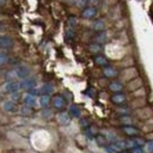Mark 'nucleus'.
<instances>
[{
    "label": "nucleus",
    "mask_w": 153,
    "mask_h": 153,
    "mask_svg": "<svg viewBox=\"0 0 153 153\" xmlns=\"http://www.w3.org/2000/svg\"><path fill=\"white\" fill-rule=\"evenodd\" d=\"M121 123L124 124V126H126V125H131V124H132V120H131L130 117L123 115V117H121Z\"/></svg>",
    "instance_id": "24"
},
{
    "label": "nucleus",
    "mask_w": 153,
    "mask_h": 153,
    "mask_svg": "<svg viewBox=\"0 0 153 153\" xmlns=\"http://www.w3.org/2000/svg\"><path fill=\"white\" fill-rule=\"evenodd\" d=\"M50 101H51V98H50V96H47V94H42V96L40 97V100H39L41 107H47L48 104H50Z\"/></svg>",
    "instance_id": "17"
},
{
    "label": "nucleus",
    "mask_w": 153,
    "mask_h": 153,
    "mask_svg": "<svg viewBox=\"0 0 153 153\" xmlns=\"http://www.w3.org/2000/svg\"><path fill=\"white\" fill-rule=\"evenodd\" d=\"M90 50H91V52L97 53V52H99V51L101 50V46H100L99 44H92V45L90 46Z\"/></svg>",
    "instance_id": "25"
},
{
    "label": "nucleus",
    "mask_w": 153,
    "mask_h": 153,
    "mask_svg": "<svg viewBox=\"0 0 153 153\" xmlns=\"http://www.w3.org/2000/svg\"><path fill=\"white\" fill-rule=\"evenodd\" d=\"M80 125H81V127H82V128H88L90 123H88V120H87V119H81V120H80Z\"/></svg>",
    "instance_id": "27"
},
{
    "label": "nucleus",
    "mask_w": 153,
    "mask_h": 153,
    "mask_svg": "<svg viewBox=\"0 0 153 153\" xmlns=\"http://www.w3.org/2000/svg\"><path fill=\"white\" fill-rule=\"evenodd\" d=\"M36 85H37V80L34 79V78H26V79H24L21 82H20V88H22V90H32V88H34L36 87Z\"/></svg>",
    "instance_id": "2"
},
{
    "label": "nucleus",
    "mask_w": 153,
    "mask_h": 153,
    "mask_svg": "<svg viewBox=\"0 0 153 153\" xmlns=\"http://www.w3.org/2000/svg\"><path fill=\"white\" fill-rule=\"evenodd\" d=\"M68 25H70V27H74L76 25V18H70V19H68Z\"/></svg>",
    "instance_id": "31"
},
{
    "label": "nucleus",
    "mask_w": 153,
    "mask_h": 153,
    "mask_svg": "<svg viewBox=\"0 0 153 153\" xmlns=\"http://www.w3.org/2000/svg\"><path fill=\"white\" fill-rule=\"evenodd\" d=\"M10 62V57L7 53H0V66H4Z\"/></svg>",
    "instance_id": "20"
},
{
    "label": "nucleus",
    "mask_w": 153,
    "mask_h": 153,
    "mask_svg": "<svg viewBox=\"0 0 153 153\" xmlns=\"http://www.w3.org/2000/svg\"><path fill=\"white\" fill-rule=\"evenodd\" d=\"M96 141H97V144H98L99 146H101V147H106V146H107V143H108V140H107L106 137H104V135H97Z\"/></svg>",
    "instance_id": "16"
},
{
    "label": "nucleus",
    "mask_w": 153,
    "mask_h": 153,
    "mask_svg": "<svg viewBox=\"0 0 153 153\" xmlns=\"http://www.w3.org/2000/svg\"><path fill=\"white\" fill-rule=\"evenodd\" d=\"M70 114L72 115V117H74V118H79V117L81 115V111H80L79 106H76V105H71V106H70Z\"/></svg>",
    "instance_id": "14"
},
{
    "label": "nucleus",
    "mask_w": 153,
    "mask_h": 153,
    "mask_svg": "<svg viewBox=\"0 0 153 153\" xmlns=\"http://www.w3.org/2000/svg\"><path fill=\"white\" fill-rule=\"evenodd\" d=\"M123 131L127 134V135H130V137H133V135H137V134L139 133V131H138L134 126H132V125L123 126Z\"/></svg>",
    "instance_id": "10"
},
{
    "label": "nucleus",
    "mask_w": 153,
    "mask_h": 153,
    "mask_svg": "<svg viewBox=\"0 0 153 153\" xmlns=\"http://www.w3.org/2000/svg\"><path fill=\"white\" fill-rule=\"evenodd\" d=\"M4 110L6 112H16L17 111V105L12 100H7L4 102Z\"/></svg>",
    "instance_id": "9"
},
{
    "label": "nucleus",
    "mask_w": 153,
    "mask_h": 153,
    "mask_svg": "<svg viewBox=\"0 0 153 153\" xmlns=\"http://www.w3.org/2000/svg\"><path fill=\"white\" fill-rule=\"evenodd\" d=\"M12 99H13V100H18V99H19V93H18V92H17V93H13V94H12Z\"/></svg>",
    "instance_id": "33"
},
{
    "label": "nucleus",
    "mask_w": 153,
    "mask_h": 153,
    "mask_svg": "<svg viewBox=\"0 0 153 153\" xmlns=\"http://www.w3.org/2000/svg\"><path fill=\"white\" fill-rule=\"evenodd\" d=\"M14 41L13 39L6 36H0V48H11L13 47Z\"/></svg>",
    "instance_id": "4"
},
{
    "label": "nucleus",
    "mask_w": 153,
    "mask_h": 153,
    "mask_svg": "<svg viewBox=\"0 0 153 153\" xmlns=\"http://www.w3.org/2000/svg\"><path fill=\"white\" fill-rule=\"evenodd\" d=\"M42 115L45 117V119H50L52 117V111L51 110H44L42 111Z\"/></svg>",
    "instance_id": "28"
},
{
    "label": "nucleus",
    "mask_w": 153,
    "mask_h": 153,
    "mask_svg": "<svg viewBox=\"0 0 153 153\" xmlns=\"http://www.w3.org/2000/svg\"><path fill=\"white\" fill-rule=\"evenodd\" d=\"M106 39H107V37H106V33H104V32H101V33H99L98 36H97V44H102V42H105L106 41Z\"/></svg>",
    "instance_id": "22"
},
{
    "label": "nucleus",
    "mask_w": 153,
    "mask_h": 153,
    "mask_svg": "<svg viewBox=\"0 0 153 153\" xmlns=\"http://www.w3.org/2000/svg\"><path fill=\"white\" fill-rule=\"evenodd\" d=\"M14 72H16V74H17V76H18V78L26 79L27 76H30L31 70H30V67H27V66H25V65H19L18 67H16Z\"/></svg>",
    "instance_id": "1"
},
{
    "label": "nucleus",
    "mask_w": 153,
    "mask_h": 153,
    "mask_svg": "<svg viewBox=\"0 0 153 153\" xmlns=\"http://www.w3.org/2000/svg\"><path fill=\"white\" fill-rule=\"evenodd\" d=\"M2 30H4V26H2L1 24H0V31H2Z\"/></svg>",
    "instance_id": "35"
},
{
    "label": "nucleus",
    "mask_w": 153,
    "mask_h": 153,
    "mask_svg": "<svg viewBox=\"0 0 153 153\" xmlns=\"http://www.w3.org/2000/svg\"><path fill=\"white\" fill-rule=\"evenodd\" d=\"M81 16H82V18H85V19H92V18H94L97 16V10L94 7H87V8H85V10L82 11Z\"/></svg>",
    "instance_id": "6"
},
{
    "label": "nucleus",
    "mask_w": 153,
    "mask_h": 153,
    "mask_svg": "<svg viewBox=\"0 0 153 153\" xmlns=\"http://www.w3.org/2000/svg\"><path fill=\"white\" fill-rule=\"evenodd\" d=\"M19 90H20V84L17 82V81H8V82L5 85V91H6L7 93L13 94V93L19 92Z\"/></svg>",
    "instance_id": "3"
},
{
    "label": "nucleus",
    "mask_w": 153,
    "mask_h": 153,
    "mask_svg": "<svg viewBox=\"0 0 153 153\" xmlns=\"http://www.w3.org/2000/svg\"><path fill=\"white\" fill-rule=\"evenodd\" d=\"M20 113L22 115H31L33 113V111H32V107H28V106H22L21 108H20Z\"/></svg>",
    "instance_id": "21"
},
{
    "label": "nucleus",
    "mask_w": 153,
    "mask_h": 153,
    "mask_svg": "<svg viewBox=\"0 0 153 153\" xmlns=\"http://www.w3.org/2000/svg\"><path fill=\"white\" fill-rule=\"evenodd\" d=\"M117 74H118V71L115 70L114 67L107 66V67L104 68V76L106 78H114V76H117Z\"/></svg>",
    "instance_id": "12"
},
{
    "label": "nucleus",
    "mask_w": 153,
    "mask_h": 153,
    "mask_svg": "<svg viewBox=\"0 0 153 153\" xmlns=\"http://www.w3.org/2000/svg\"><path fill=\"white\" fill-rule=\"evenodd\" d=\"M145 152L146 153H153V140L149 141L145 144Z\"/></svg>",
    "instance_id": "23"
},
{
    "label": "nucleus",
    "mask_w": 153,
    "mask_h": 153,
    "mask_svg": "<svg viewBox=\"0 0 153 153\" xmlns=\"http://www.w3.org/2000/svg\"><path fill=\"white\" fill-rule=\"evenodd\" d=\"M93 28L98 31V32H101V31H104L105 30V22H104V20L99 19V20H96L94 22H93Z\"/></svg>",
    "instance_id": "15"
},
{
    "label": "nucleus",
    "mask_w": 153,
    "mask_h": 153,
    "mask_svg": "<svg viewBox=\"0 0 153 153\" xmlns=\"http://www.w3.org/2000/svg\"><path fill=\"white\" fill-rule=\"evenodd\" d=\"M76 5L78 7H84L87 5V0H76Z\"/></svg>",
    "instance_id": "29"
},
{
    "label": "nucleus",
    "mask_w": 153,
    "mask_h": 153,
    "mask_svg": "<svg viewBox=\"0 0 153 153\" xmlns=\"http://www.w3.org/2000/svg\"><path fill=\"white\" fill-rule=\"evenodd\" d=\"M111 100H112V102H114L117 105H121V104H124L126 101V96H124L121 93H117L114 96H112Z\"/></svg>",
    "instance_id": "11"
},
{
    "label": "nucleus",
    "mask_w": 153,
    "mask_h": 153,
    "mask_svg": "<svg viewBox=\"0 0 153 153\" xmlns=\"http://www.w3.org/2000/svg\"><path fill=\"white\" fill-rule=\"evenodd\" d=\"M99 2V0H87V4L90 5H97Z\"/></svg>",
    "instance_id": "32"
},
{
    "label": "nucleus",
    "mask_w": 153,
    "mask_h": 153,
    "mask_svg": "<svg viewBox=\"0 0 153 153\" xmlns=\"http://www.w3.org/2000/svg\"><path fill=\"white\" fill-rule=\"evenodd\" d=\"M57 118H58V121H59L60 125H68L70 121H71V117H70L68 113H66V112H61V113H59Z\"/></svg>",
    "instance_id": "7"
},
{
    "label": "nucleus",
    "mask_w": 153,
    "mask_h": 153,
    "mask_svg": "<svg viewBox=\"0 0 153 153\" xmlns=\"http://www.w3.org/2000/svg\"><path fill=\"white\" fill-rule=\"evenodd\" d=\"M133 143H134V145H135V147H137V146L141 147V146H144V145H145V141H144L143 139H139V138H134Z\"/></svg>",
    "instance_id": "26"
},
{
    "label": "nucleus",
    "mask_w": 153,
    "mask_h": 153,
    "mask_svg": "<svg viewBox=\"0 0 153 153\" xmlns=\"http://www.w3.org/2000/svg\"><path fill=\"white\" fill-rule=\"evenodd\" d=\"M108 87H110V90H111L112 92H117V93H118V92H120V91L123 90L124 86H123V84L119 82V81H112Z\"/></svg>",
    "instance_id": "13"
},
{
    "label": "nucleus",
    "mask_w": 153,
    "mask_h": 153,
    "mask_svg": "<svg viewBox=\"0 0 153 153\" xmlns=\"http://www.w3.org/2000/svg\"><path fill=\"white\" fill-rule=\"evenodd\" d=\"M7 2V0H0V6H4Z\"/></svg>",
    "instance_id": "34"
},
{
    "label": "nucleus",
    "mask_w": 153,
    "mask_h": 153,
    "mask_svg": "<svg viewBox=\"0 0 153 153\" xmlns=\"http://www.w3.org/2000/svg\"><path fill=\"white\" fill-rule=\"evenodd\" d=\"M144 152H145L144 149H143V147H139V146L132 149V153H144Z\"/></svg>",
    "instance_id": "30"
},
{
    "label": "nucleus",
    "mask_w": 153,
    "mask_h": 153,
    "mask_svg": "<svg viewBox=\"0 0 153 153\" xmlns=\"http://www.w3.org/2000/svg\"><path fill=\"white\" fill-rule=\"evenodd\" d=\"M41 92L48 96L50 93H52V92H53V86H52L51 84H45V85L41 87Z\"/></svg>",
    "instance_id": "19"
},
{
    "label": "nucleus",
    "mask_w": 153,
    "mask_h": 153,
    "mask_svg": "<svg viewBox=\"0 0 153 153\" xmlns=\"http://www.w3.org/2000/svg\"><path fill=\"white\" fill-rule=\"evenodd\" d=\"M53 106L57 108V110H62L66 105V100L64 99V97L61 96H56L53 98Z\"/></svg>",
    "instance_id": "5"
},
{
    "label": "nucleus",
    "mask_w": 153,
    "mask_h": 153,
    "mask_svg": "<svg viewBox=\"0 0 153 153\" xmlns=\"http://www.w3.org/2000/svg\"><path fill=\"white\" fill-rule=\"evenodd\" d=\"M94 61H96V64L98 65V66H107L108 65V61H107V59L105 57H102V56H98V57H96V59H94Z\"/></svg>",
    "instance_id": "18"
},
{
    "label": "nucleus",
    "mask_w": 153,
    "mask_h": 153,
    "mask_svg": "<svg viewBox=\"0 0 153 153\" xmlns=\"http://www.w3.org/2000/svg\"><path fill=\"white\" fill-rule=\"evenodd\" d=\"M24 102H25V105L28 106V107H34V106L37 105V99H36L34 96L27 93L26 96L24 97Z\"/></svg>",
    "instance_id": "8"
},
{
    "label": "nucleus",
    "mask_w": 153,
    "mask_h": 153,
    "mask_svg": "<svg viewBox=\"0 0 153 153\" xmlns=\"http://www.w3.org/2000/svg\"><path fill=\"white\" fill-rule=\"evenodd\" d=\"M121 153H127V152H121Z\"/></svg>",
    "instance_id": "37"
},
{
    "label": "nucleus",
    "mask_w": 153,
    "mask_h": 153,
    "mask_svg": "<svg viewBox=\"0 0 153 153\" xmlns=\"http://www.w3.org/2000/svg\"><path fill=\"white\" fill-rule=\"evenodd\" d=\"M66 1H72V0H66Z\"/></svg>",
    "instance_id": "36"
}]
</instances>
